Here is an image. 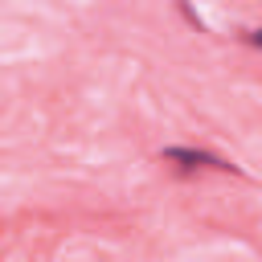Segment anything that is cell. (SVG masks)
Masks as SVG:
<instances>
[{
  "label": "cell",
  "mask_w": 262,
  "mask_h": 262,
  "mask_svg": "<svg viewBox=\"0 0 262 262\" xmlns=\"http://www.w3.org/2000/svg\"><path fill=\"white\" fill-rule=\"evenodd\" d=\"M160 160L172 164V168H180V172H205V168H213V172H242L233 160H225V156H217V151H205V147H184V143L164 147Z\"/></svg>",
  "instance_id": "6da1fadb"
}]
</instances>
